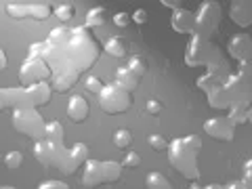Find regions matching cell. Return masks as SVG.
Returning a JSON list of instances; mask_svg holds the SVG:
<instances>
[{"label": "cell", "instance_id": "21", "mask_svg": "<svg viewBox=\"0 0 252 189\" xmlns=\"http://www.w3.org/2000/svg\"><path fill=\"white\" fill-rule=\"evenodd\" d=\"M69 38H72V30H69L67 26H57V28L51 30L49 38H46V42H49L53 49H57V51H65Z\"/></svg>", "mask_w": 252, "mask_h": 189}, {"label": "cell", "instance_id": "14", "mask_svg": "<svg viewBox=\"0 0 252 189\" xmlns=\"http://www.w3.org/2000/svg\"><path fill=\"white\" fill-rule=\"evenodd\" d=\"M227 55L238 63L252 61V38L246 32H238L227 40Z\"/></svg>", "mask_w": 252, "mask_h": 189}, {"label": "cell", "instance_id": "17", "mask_svg": "<svg viewBox=\"0 0 252 189\" xmlns=\"http://www.w3.org/2000/svg\"><path fill=\"white\" fill-rule=\"evenodd\" d=\"M78 76H80V72H76V69L61 67V69H55L53 72L49 84L55 93H67L69 89H74V84L78 82Z\"/></svg>", "mask_w": 252, "mask_h": 189}, {"label": "cell", "instance_id": "48", "mask_svg": "<svg viewBox=\"0 0 252 189\" xmlns=\"http://www.w3.org/2000/svg\"><path fill=\"white\" fill-rule=\"evenodd\" d=\"M248 124H252V105L248 107Z\"/></svg>", "mask_w": 252, "mask_h": 189}, {"label": "cell", "instance_id": "11", "mask_svg": "<svg viewBox=\"0 0 252 189\" xmlns=\"http://www.w3.org/2000/svg\"><path fill=\"white\" fill-rule=\"evenodd\" d=\"M86 160H89V145L86 143H74L69 149H65V154H63L57 170L63 172V175H74L78 168L84 166Z\"/></svg>", "mask_w": 252, "mask_h": 189}, {"label": "cell", "instance_id": "28", "mask_svg": "<svg viewBox=\"0 0 252 189\" xmlns=\"http://www.w3.org/2000/svg\"><path fill=\"white\" fill-rule=\"evenodd\" d=\"M227 120H229L233 126L246 124L248 122V107H244V105H231L229 109H227Z\"/></svg>", "mask_w": 252, "mask_h": 189}, {"label": "cell", "instance_id": "3", "mask_svg": "<svg viewBox=\"0 0 252 189\" xmlns=\"http://www.w3.org/2000/svg\"><path fill=\"white\" fill-rule=\"evenodd\" d=\"M122 162L114 160H94L89 158L82 170V187H97L105 183H114L122 177Z\"/></svg>", "mask_w": 252, "mask_h": 189}, {"label": "cell", "instance_id": "13", "mask_svg": "<svg viewBox=\"0 0 252 189\" xmlns=\"http://www.w3.org/2000/svg\"><path fill=\"white\" fill-rule=\"evenodd\" d=\"M51 84L49 82H36L30 86H21V107H34L49 103L51 99Z\"/></svg>", "mask_w": 252, "mask_h": 189}, {"label": "cell", "instance_id": "34", "mask_svg": "<svg viewBox=\"0 0 252 189\" xmlns=\"http://www.w3.org/2000/svg\"><path fill=\"white\" fill-rule=\"evenodd\" d=\"M147 143L149 147L154 149V152H164V149H168V139L160 135V132H154V135L147 137Z\"/></svg>", "mask_w": 252, "mask_h": 189}, {"label": "cell", "instance_id": "31", "mask_svg": "<svg viewBox=\"0 0 252 189\" xmlns=\"http://www.w3.org/2000/svg\"><path fill=\"white\" fill-rule=\"evenodd\" d=\"M114 145L118 149H128L132 145V132L128 128H118V130H114Z\"/></svg>", "mask_w": 252, "mask_h": 189}, {"label": "cell", "instance_id": "44", "mask_svg": "<svg viewBox=\"0 0 252 189\" xmlns=\"http://www.w3.org/2000/svg\"><path fill=\"white\" fill-rule=\"evenodd\" d=\"M162 6H166V9H170V11H177V9H181V2H162Z\"/></svg>", "mask_w": 252, "mask_h": 189}, {"label": "cell", "instance_id": "10", "mask_svg": "<svg viewBox=\"0 0 252 189\" xmlns=\"http://www.w3.org/2000/svg\"><path fill=\"white\" fill-rule=\"evenodd\" d=\"M6 13L13 19H38L44 21L51 15V6L46 2H9L6 4Z\"/></svg>", "mask_w": 252, "mask_h": 189}, {"label": "cell", "instance_id": "15", "mask_svg": "<svg viewBox=\"0 0 252 189\" xmlns=\"http://www.w3.org/2000/svg\"><path fill=\"white\" fill-rule=\"evenodd\" d=\"M204 132L217 141H231L235 135V126L227 120V116H217L204 122Z\"/></svg>", "mask_w": 252, "mask_h": 189}, {"label": "cell", "instance_id": "47", "mask_svg": "<svg viewBox=\"0 0 252 189\" xmlns=\"http://www.w3.org/2000/svg\"><path fill=\"white\" fill-rule=\"evenodd\" d=\"M189 189H204L200 183H191V185H189Z\"/></svg>", "mask_w": 252, "mask_h": 189}, {"label": "cell", "instance_id": "45", "mask_svg": "<svg viewBox=\"0 0 252 189\" xmlns=\"http://www.w3.org/2000/svg\"><path fill=\"white\" fill-rule=\"evenodd\" d=\"M6 67V53L0 49V72H2V69Z\"/></svg>", "mask_w": 252, "mask_h": 189}, {"label": "cell", "instance_id": "18", "mask_svg": "<svg viewBox=\"0 0 252 189\" xmlns=\"http://www.w3.org/2000/svg\"><path fill=\"white\" fill-rule=\"evenodd\" d=\"M229 19L240 28L252 26V0H233L229 4Z\"/></svg>", "mask_w": 252, "mask_h": 189}, {"label": "cell", "instance_id": "27", "mask_svg": "<svg viewBox=\"0 0 252 189\" xmlns=\"http://www.w3.org/2000/svg\"><path fill=\"white\" fill-rule=\"evenodd\" d=\"M145 187L147 189H172V183L162 172H149L145 177Z\"/></svg>", "mask_w": 252, "mask_h": 189}, {"label": "cell", "instance_id": "26", "mask_svg": "<svg viewBox=\"0 0 252 189\" xmlns=\"http://www.w3.org/2000/svg\"><path fill=\"white\" fill-rule=\"evenodd\" d=\"M44 139H49L55 145H63V126H61V122H57V120L46 122Z\"/></svg>", "mask_w": 252, "mask_h": 189}, {"label": "cell", "instance_id": "7", "mask_svg": "<svg viewBox=\"0 0 252 189\" xmlns=\"http://www.w3.org/2000/svg\"><path fill=\"white\" fill-rule=\"evenodd\" d=\"M99 105L107 114H122L130 107V93L118 86L116 82H109L99 93Z\"/></svg>", "mask_w": 252, "mask_h": 189}, {"label": "cell", "instance_id": "39", "mask_svg": "<svg viewBox=\"0 0 252 189\" xmlns=\"http://www.w3.org/2000/svg\"><path fill=\"white\" fill-rule=\"evenodd\" d=\"M130 17H132V21H135L137 26H143V23L149 21V13L145 9H137L135 13H130Z\"/></svg>", "mask_w": 252, "mask_h": 189}, {"label": "cell", "instance_id": "23", "mask_svg": "<svg viewBox=\"0 0 252 189\" xmlns=\"http://www.w3.org/2000/svg\"><path fill=\"white\" fill-rule=\"evenodd\" d=\"M206 97H208V105L212 109H229L231 107V101L227 97V91H225V82L220 86H217L215 91H210Z\"/></svg>", "mask_w": 252, "mask_h": 189}, {"label": "cell", "instance_id": "1", "mask_svg": "<svg viewBox=\"0 0 252 189\" xmlns=\"http://www.w3.org/2000/svg\"><path fill=\"white\" fill-rule=\"evenodd\" d=\"M99 57V44L91 34V30L84 26L72 28V38L65 49V67H72L76 72L89 69Z\"/></svg>", "mask_w": 252, "mask_h": 189}, {"label": "cell", "instance_id": "24", "mask_svg": "<svg viewBox=\"0 0 252 189\" xmlns=\"http://www.w3.org/2000/svg\"><path fill=\"white\" fill-rule=\"evenodd\" d=\"M103 51H105V55H109V57L120 59V57H124V55H126V42L122 40V38L112 36V38H107V40H105Z\"/></svg>", "mask_w": 252, "mask_h": 189}, {"label": "cell", "instance_id": "5", "mask_svg": "<svg viewBox=\"0 0 252 189\" xmlns=\"http://www.w3.org/2000/svg\"><path fill=\"white\" fill-rule=\"evenodd\" d=\"M220 19H223V11H220L219 2H212V0H206L198 6L195 11V32L193 34L210 38L217 32V28L220 26Z\"/></svg>", "mask_w": 252, "mask_h": 189}, {"label": "cell", "instance_id": "35", "mask_svg": "<svg viewBox=\"0 0 252 189\" xmlns=\"http://www.w3.org/2000/svg\"><path fill=\"white\" fill-rule=\"evenodd\" d=\"M21 162H23V156H21V152H17V149H13V152H6L4 154V166L6 168L15 170V168L21 166Z\"/></svg>", "mask_w": 252, "mask_h": 189}, {"label": "cell", "instance_id": "30", "mask_svg": "<svg viewBox=\"0 0 252 189\" xmlns=\"http://www.w3.org/2000/svg\"><path fill=\"white\" fill-rule=\"evenodd\" d=\"M126 67H128L137 78H141L147 72V61H145V57H141V55H132L128 59V63H126Z\"/></svg>", "mask_w": 252, "mask_h": 189}, {"label": "cell", "instance_id": "40", "mask_svg": "<svg viewBox=\"0 0 252 189\" xmlns=\"http://www.w3.org/2000/svg\"><path fill=\"white\" fill-rule=\"evenodd\" d=\"M38 189H69V185L63 183V181H42Z\"/></svg>", "mask_w": 252, "mask_h": 189}, {"label": "cell", "instance_id": "22", "mask_svg": "<svg viewBox=\"0 0 252 189\" xmlns=\"http://www.w3.org/2000/svg\"><path fill=\"white\" fill-rule=\"evenodd\" d=\"M114 78H116V84L118 86H122L124 91H128V93H132L139 86V80L141 78H137L135 74L130 72L126 65H122V67H118L116 69V74H114Z\"/></svg>", "mask_w": 252, "mask_h": 189}, {"label": "cell", "instance_id": "19", "mask_svg": "<svg viewBox=\"0 0 252 189\" xmlns=\"http://www.w3.org/2000/svg\"><path fill=\"white\" fill-rule=\"evenodd\" d=\"M89 112H91V105L82 94H72V97L67 99V118L72 122H76V124L84 122L86 118H89Z\"/></svg>", "mask_w": 252, "mask_h": 189}, {"label": "cell", "instance_id": "32", "mask_svg": "<svg viewBox=\"0 0 252 189\" xmlns=\"http://www.w3.org/2000/svg\"><path fill=\"white\" fill-rule=\"evenodd\" d=\"M55 17H57L59 21H63V23H67L74 17V4L72 2H59L57 6H55Z\"/></svg>", "mask_w": 252, "mask_h": 189}, {"label": "cell", "instance_id": "8", "mask_svg": "<svg viewBox=\"0 0 252 189\" xmlns=\"http://www.w3.org/2000/svg\"><path fill=\"white\" fill-rule=\"evenodd\" d=\"M53 76V67L40 57H26L19 67V82L21 86H30L36 82H46Z\"/></svg>", "mask_w": 252, "mask_h": 189}, {"label": "cell", "instance_id": "2", "mask_svg": "<svg viewBox=\"0 0 252 189\" xmlns=\"http://www.w3.org/2000/svg\"><path fill=\"white\" fill-rule=\"evenodd\" d=\"M202 149V139L198 135H185L177 137L168 143V160L181 172L185 179L198 181L200 168H198V154Z\"/></svg>", "mask_w": 252, "mask_h": 189}, {"label": "cell", "instance_id": "41", "mask_svg": "<svg viewBox=\"0 0 252 189\" xmlns=\"http://www.w3.org/2000/svg\"><path fill=\"white\" fill-rule=\"evenodd\" d=\"M2 109H11V103H9V89L0 86V112Z\"/></svg>", "mask_w": 252, "mask_h": 189}, {"label": "cell", "instance_id": "25", "mask_svg": "<svg viewBox=\"0 0 252 189\" xmlns=\"http://www.w3.org/2000/svg\"><path fill=\"white\" fill-rule=\"evenodd\" d=\"M105 23V9L103 6H93V9L86 13L84 17V26L89 30H97V28H103Z\"/></svg>", "mask_w": 252, "mask_h": 189}, {"label": "cell", "instance_id": "4", "mask_svg": "<svg viewBox=\"0 0 252 189\" xmlns=\"http://www.w3.org/2000/svg\"><path fill=\"white\" fill-rule=\"evenodd\" d=\"M11 124L13 128L21 132L23 137H30L34 141L44 139V130H46V122L44 118L38 114V109L34 107H17L11 112Z\"/></svg>", "mask_w": 252, "mask_h": 189}, {"label": "cell", "instance_id": "9", "mask_svg": "<svg viewBox=\"0 0 252 189\" xmlns=\"http://www.w3.org/2000/svg\"><path fill=\"white\" fill-rule=\"evenodd\" d=\"M215 49H217V46L210 42V38L193 34L191 38H189L187 46H185V63L189 67H198V65L206 67V63H208L210 55H212V51H215Z\"/></svg>", "mask_w": 252, "mask_h": 189}, {"label": "cell", "instance_id": "46", "mask_svg": "<svg viewBox=\"0 0 252 189\" xmlns=\"http://www.w3.org/2000/svg\"><path fill=\"white\" fill-rule=\"evenodd\" d=\"M204 189H223V187H220V185H217V183H210V185H206Z\"/></svg>", "mask_w": 252, "mask_h": 189}, {"label": "cell", "instance_id": "6", "mask_svg": "<svg viewBox=\"0 0 252 189\" xmlns=\"http://www.w3.org/2000/svg\"><path fill=\"white\" fill-rule=\"evenodd\" d=\"M225 91H227V97H229L231 105L250 107V99H252V76L250 74H242V72L229 74V78L225 80Z\"/></svg>", "mask_w": 252, "mask_h": 189}, {"label": "cell", "instance_id": "33", "mask_svg": "<svg viewBox=\"0 0 252 189\" xmlns=\"http://www.w3.org/2000/svg\"><path fill=\"white\" fill-rule=\"evenodd\" d=\"M84 86H86V89H89L91 93L99 94L101 91L105 89V82H103V78H101V76L91 74V76H86V78H84Z\"/></svg>", "mask_w": 252, "mask_h": 189}, {"label": "cell", "instance_id": "36", "mask_svg": "<svg viewBox=\"0 0 252 189\" xmlns=\"http://www.w3.org/2000/svg\"><path fill=\"white\" fill-rule=\"evenodd\" d=\"M145 112L152 116H160L164 112V103L160 99H147L145 101Z\"/></svg>", "mask_w": 252, "mask_h": 189}, {"label": "cell", "instance_id": "43", "mask_svg": "<svg viewBox=\"0 0 252 189\" xmlns=\"http://www.w3.org/2000/svg\"><path fill=\"white\" fill-rule=\"evenodd\" d=\"M244 181H246V183H252V158L244 162Z\"/></svg>", "mask_w": 252, "mask_h": 189}, {"label": "cell", "instance_id": "12", "mask_svg": "<svg viewBox=\"0 0 252 189\" xmlns=\"http://www.w3.org/2000/svg\"><path fill=\"white\" fill-rule=\"evenodd\" d=\"M65 149H67L65 145H55L49 139H40V141H34V149H32V152H34V158L40 164L57 168L63 154H65Z\"/></svg>", "mask_w": 252, "mask_h": 189}, {"label": "cell", "instance_id": "37", "mask_svg": "<svg viewBox=\"0 0 252 189\" xmlns=\"http://www.w3.org/2000/svg\"><path fill=\"white\" fill-rule=\"evenodd\" d=\"M141 164V156L137 152H126L124 160H122V166L124 168H137Z\"/></svg>", "mask_w": 252, "mask_h": 189}, {"label": "cell", "instance_id": "38", "mask_svg": "<svg viewBox=\"0 0 252 189\" xmlns=\"http://www.w3.org/2000/svg\"><path fill=\"white\" fill-rule=\"evenodd\" d=\"M130 21H132V17H130V13H126V11H120V13H116V15H114V23H116L118 28L130 26Z\"/></svg>", "mask_w": 252, "mask_h": 189}, {"label": "cell", "instance_id": "16", "mask_svg": "<svg viewBox=\"0 0 252 189\" xmlns=\"http://www.w3.org/2000/svg\"><path fill=\"white\" fill-rule=\"evenodd\" d=\"M170 28L177 32V34H189L193 36L195 32V13H191L185 6H181V9L172 11L170 15Z\"/></svg>", "mask_w": 252, "mask_h": 189}, {"label": "cell", "instance_id": "20", "mask_svg": "<svg viewBox=\"0 0 252 189\" xmlns=\"http://www.w3.org/2000/svg\"><path fill=\"white\" fill-rule=\"evenodd\" d=\"M206 72L208 74H212V76H217V78H220V80H227L229 78V63H227V57L223 53H220V49L217 46L215 51H212V55H210V59H208V63H206Z\"/></svg>", "mask_w": 252, "mask_h": 189}, {"label": "cell", "instance_id": "42", "mask_svg": "<svg viewBox=\"0 0 252 189\" xmlns=\"http://www.w3.org/2000/svg\"><path fill=\"white\" fill-rule=\"evenodd\" d=\"M223 189H250V183H246L244 179H240V181H231V183H227Z\"/></svg>", "mask_w": 252, "mask_h": 189}, {"label": "cell", "instance_id": "29", "mask_svg": "<svg viewBox=\"0 0 252 189\" xmlns=\"http://www.w3.org/2000/svg\"><path fill=\"white\" fill-rule=\"evenodd\" d=\"M223 84V80H220V78H217V76H212V74H204V76H200L198 80H195V86H198L200 91H204V93H210V91H215L217 86H220Z\"/></svg>", "mask_w": 252, "mask_h": 189}]
</instances>
